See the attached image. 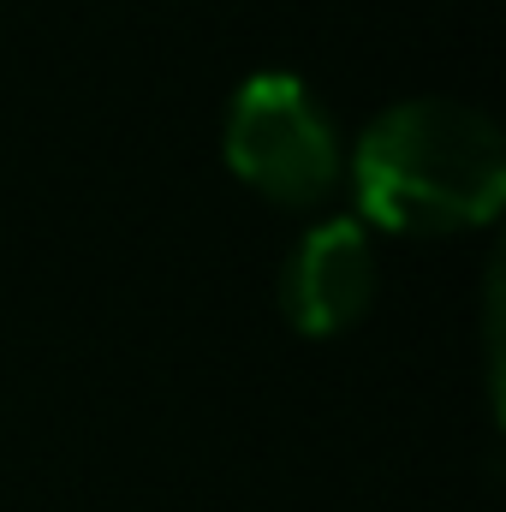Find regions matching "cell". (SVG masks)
<instances>
[{
    "label": "cell",
    "mask_w": 506,
    "mask_h": 512,
    "mask_svg": "<svg viewBox=\"0 0 506 512\" xmlns=\"http://www.w3.org/2000/svg\"><path fill=\"white\" fill-rule=\"evenodd\" d=\"M358 203L387 233H459L501 209L506 149L489 114L453 96L393 102L358 137L352 155Z\"/></svg>",
    "instance_id": "obj_1"
},
{
    "label": "cell",
    "mask_w": 506,
    "mask_h": 512,
    "mask_svg": "<svg viewBox=\"0 0 506 512\" xmlns=\"http://www.w3.org/2000/svg\"><path fill=\"white\" fill-rule=\"evenodd\" d=\"M376 298V256L358 221H322L298 239L280 280L286 322L298 334H340L352 328Z\"/></svg>",
    "instance_id": "obj_3"
},
{
    "label": "cell",
    "mask_w": 506,
    "mask_h": 512,
    "mask_svg": "<svg viewBox=\"0 0 506 512\" xmlns=\"http://www.w3.org/2000/svg\"><path fill=\"white\" fill-rule=\"evenodd\" d=\"M227 161L280 203H322L340 185V143L322 102L292 72H256L227 108Z\"/></svg>",
    "instance_id": "obj_2"
}]
</instances>
